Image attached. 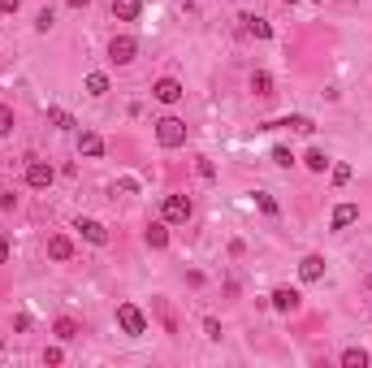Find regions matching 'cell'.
<instances>
[{
	"label": "cell",
	"instance_id": "obj_24",
	"mask_svg": "<svg viewBox=\"0 0 372 368\" xmlns=\"http://www.w3.org/2000/svg\"><path fill=\"white\" fill-rule=\"evenodd\" d=\"M9 130H13V108L0 104V135H9Z\"/></svg>",
	"mask_w": 372,
	"mask_h": 368
},
{
	"label": "cell",
	"instance_id": "obj_33",
	"mask_svg": "<svg viewBox=\"0 0 372 368\" xmlns=\"http://www.w3.org/2000/svg\"><path fill=\"white\" fill-rule=\"evenodd\" d=\"M9 260V238H0V264Z\"/></svg>",
	"mask_w": 372,
	"mask_h": 368
},
{
	"label": "cell",
	"instance_id": "obj_35",
	"mask_svg": "<svg viewBox=\"0 0 372 368\" xmlns=\"http://www.w3.org/2000/svg\"><path fill=\"white\" fill-rule=\"evenodd\" d=\"M286 5H299V0H286Z\"/></svg>",
	"mask_w": 372,
	"mask_h": 368
},
{
	"label": "cell",
	"instance_id": "obj_26",
	"mask_svg": "<svg viewBox=\"0 0 372 368\" xmlns=\"http://www.w3.org/2000/svg\"><path fill=\"white\" fill-rule=\"evenodd\" d=\"M333 182L346 186V182H351V165H333Z\"/></svg>",
	"mask_w": 372,
	"mask_h": 368
},
{
	"label": "cell",
	"instance_id": "obj_17",
	"mask_svg": "<svg viewBox=\"0 0 372 368\" xmlns=\"http://www.w3.org/2000/svg\"><path fill=\"white\" fill-rule=\"evenodd\" d=\"M273 126H290V130H299V135H312L316 126H312V117H303V113H295V117H282V122H273Z\"/></svg>",
	"mask_w": 372,
	"mask_h": 368
},
{
	"label": "cell",
	"instance_id": "obj_34",
	"mask_svg": "<svg viewBox=\"0 0 372 368\" xmlns=\"http://www.w3.org/2000/svg\"><path fill=\"white\" fill-rule=\"evenodd\" d=\"M91 5V0H70V9H87Z\"/></svg>",
	"mask_w": 372,
	"mask_h": 368
},
{
	"label": "cell",
	"instance_id": "obj_2",
	"mask_svg": "<svg viewBox=\"0 0 372 368\" xmlns=\"http://www.w3.org/2000/svg\"><path fill=\"white\" fill-rule=\"evenodd\" d=\"M117 325H121V333L139 338V333H148V316H143L135 303H121V308H117Z\"/></svg>",
	"mask_w": 372,
	"mask_h": 368
},
{
	"label": "cell",
	"instance_id": "obj_4",
	"mask_svg": "<svg viewBox=\"0 0 372 368\" xmlns=\"http://www.w3.org/2000/svg\"><path fill=\"white\" fill-rule=\"evenodd\" d=\"M165 226H177V221H190V200L186 195H165Z\"/></svg>",
	"mask_w": 372,
	"mask_h": 368
},
{
	"label": "cell",
	"instance_id": "obj_10",
	"mask_svg": "<svg viewBox=\"0 0 372 368\" xmlns=\"http://www.w3.org/2000/svg\"><path fill=\"white\" fill-rule=\"evenodd\" d=\"M299 278H303V282H320V278H325V260H320V255H303Z\"/></svg>",
	"mask_w": 372,
	"mask_h": 368
},
{
	"label": "cell",
	"instance_id": "obj_16",
	"mask_svg": "<svg viewBox=\"0 0 372 368\" xmlns=\"http://www.w3.org/2000/svg\"><path fill=\"white\" fill-rule=\"evenodd\" d=\"M242 22H247V35H255V39H273V26H268L264 18H255V13H247Z\"/></svg>",
	"mask_w": 372,
	"mask_h": 368
},
{
	"label": "cell",
	"instance_id": "obj_1",
	"mask_svg": "<svg viewBox=\"0 0 372 368\" xmlns=\"http://www.w3.org/2000/svg\"><path fill=\"white\" fill-rule=\"evenodd\" d=\"M156 139H160V148H182L186 143V122L182 117H160L156 122Z\"/></svg>",
	"mask_w": 372,
	"mask_h": 368
},
{
	"label": "cell",
	"instance_id": "obj_21",
	"mask_svg": "<svg viewBox=\"0 0 372 368\" xmlns=\"http://www.w3.org/2000/svg\"><path fill=\"white\" fill-rule=\"evenodd\" d=\"M48 122H52L57 130H74V117L66 113V108H48Z\"/></svg>",
	"mask_w": 372,
	"mask_h": 368
},
{
	"label": "cell",
	"instance_id": "obj_14",
	"mask_svg": "<svg viewBox=\"0 0 372 368\" xmlns=\"http://www.w3.org/2000/svg\"><path fill=\"white\" fill-rule=\"evenodd\" d=\"M78 152H83V156H100V152H104V139H100V135H91V130H87V135H78Z\"/></svg>",
	"mask_w": 372,
	"mask_h": 368
},
{
	"label": "cell",
	"instance_id": "obj_18",
	"mask_svg": "<svg viewBox=\"0 0 372 368\" xmlns=\"http://www.w3.org/2000/svg\"><path fill=\"white\" fill-rule=\"evenodd\" d=\"M251 91H255V95H273V74H268V70H255V74H251Z\"/></svg>",
	"mask_w": 372,
	"mask_h": 368
},
{
	"label": "cell",
	"instance_id": "obj_29",
	"mask_svg": "<svg viewBox=\"0 0 372 368\" xmlns=\"http://www.w3.org/2000/svg\"><path fill=\"white\" fill-rule=\"evenodd\" d=\"M204 329H208V338H221V321H217V316H208Z\"/></svg>",
	"mask_w": 372,
	"mask_h": 368
},
{
	"label": "cell",
	"instance_id": "obj_9",
	"mask_svg": "<svg viewBox=\"0 0 372 368\" xmlns=\"http://www.w3.org/2000/svg\"><path fill=\"white\" fill-rule=\"evenodd\" d=\"M74 230H83L87 243H108V230L100 226V221H91V217H78V221H74Z\"/></svg>",
	"mask_w": 372,
	"mask_h": 368
},
{
	"label": "cell",
	"instance_id": "obj_36",
	"mask_svg": "<svg viewBox=\"0 0 372 368\" xmlns=\"http://www.w3.org/2000/svg\"><path fill=\"white\" fill-rule=\"evenodd\" d=\"M0 347H5V338H0Z\"/></svg>",
	"mask_w": 372,
	"mask_h": 368
},
{
	"label": "cell",
	"instance_id": "obj_15",
	"mask_svg": "<svg viewBox=\"0 0 372 368\" xmlns=\"http://www.w3.org/2000/svg\"><path fill=\"white\" fill-rule=\"evenodd\" d=\"M143 238H148V247H169V230H165V221H156V226H148V234H143Z\"/></svg>",
	"mask_w": 372,
	"mask_h": 368
},
{
	"label": "cell",
	"instance_id": "obj_8",
	"mask_svg": "<svg viewBox=\"0 0 372 368\" xmlns=\"http://www.w3.org/2000/svg\"><path fill=\"white\" fill-rule=\"evenodd\" d=\"M355 221H360V204H337L333 217H329V226L333 230H346V226H355Z\"/></svg>",
	"mask_w": 372,
	"mask_h": 368
},
{
	"label": "cell",
	"instance_id": "obj_13",
	"mask_svg": "<svg viewBox=\"0 0 372 368\" xmlns=\"http://www.w3.org/2000/svg\"><path fill=\"white\" fill-rule=\"evenodd\" d=\"M52 333H57L61 342H70V338H78V333H83V329H78V321H74V316H57V325H52Z\"/></svg>",
	"mask_w": 372,
	"mask_h": 368
},
{
	"label": "cell",
	"instance_id": "obj_31",
	"mask_svg": "<svg viewBox=\"0 0 372 368\" xmlns=\"http://www.w3.org/2000/svg\"><path fill=\"white\" fill-rule=\"evenodd\" d=\"M22 9V0H0V13H18Z\"/></svg>",
	"mask_w": 372,
	"mask_h": 368
},
{
	"label": "cell",
	"instance_id": "obj_5",
	"mask_svg": "<svg viewBox=\"0 0 372 368\" xmlns=\"http://www.w3.org/2000/svg\"><path fill=\"white\" fill-rule=\"evenodd\" d=\"M52 178H57V169L48 165V161H30V165H26V182L35 186V191H43V186H52Z\"/></svg>",
	"mask_w": 372,
	"mask_h": 368
},
{
	"label": "cell",
	"instance_id": "obj_23",
	"mask_svg": "<svg viewBox=\"0 0 372 368\" xmlns=\"http://www.w3.org/2000/svg\"><path fill=\"white\" fill-rule=\"evenodd\" d=\"M255 204H260V213L277 217V204H273V195H264V191H255Z\"/></svg>",
	"mask_w": 372,
	"mask_h": 368
},
{
	"label": "cell",
	"instance_id": "obj_27",
	"mask_svg": "<svg viewBox=\"0 0 372 368\" xmlns=\"http://www.w3.org/2000/svg\"><path fill=\"white\" fill-rule=\"evenodd\" d=\"M61 360H66V351H61V347H48L43 351V364H61Z\"/></svg>",
	"mask_w": 372,
	"mask_h": 368
},
{
	"label": "cell",
	"instance_id": "obj_3",
	"mask_svg": "<svg viewBox=\"0 0 372 368\" xmlns=\"http://www.w3.org/2000/svg\"><path fill=\"white\" fill-rule=\"evenodd\" d=\"M135 57H139L135 35H112V43H108V61H112V66H130Z\"/></svg>",
	"mask_w": 372,
	"mask_h": 368
},
{
	"label": "cell",
	"instance_id": "obj_25",
	"mask_svg": "<svg viewBox=\"0 0 372 368\" xmlns=\"http://www.w3.org/2000/svg\"><path fill=\"white\" fill-rule=\"evenodd\" d=\"M35 30H52V9H39L35 13Z\"/></svg>",
	"mask_w": 372,
	"mask_h": 368
},
{
	"label": "cell",
	"instance_id": "obj_22",
	"mask_svg": "<svg viewBox=\"0 0 372 368\" xmlns=\"http://www.w3.org/2000/svg\"><path fill=\"white\" fill-rule=\"evenodd\" d=\"M108 91V78L104 74H87V95H104Z\"/></svg>",
	"mask_w": 372,
	"mask_h": 368
},
{
	"label": "cell",
	"instance_id": "obj_6",
	"mask_svg": "<svg viewBox=\"0 0 372 368\" xmlns=\"http://www.w3.org/2000/svg\"><path fill=\"white\" fill-rule=\"evenodd\" d=\"M152 95L160 104H177V100H182V83H177V78H160V83L152 87Z\"/></svg>",
	"mask_w": 372,
	"mask_h": 368
},
{
	"label": "cell",
	"instance_id": "obj_32",
	"mask_svg": "<svg viewBox=\"0 0 372 368\" xmlns=\"http://www.w3.org/2000/svg\"><path fill=\"white\" fill-rule=\"evenodd\" d=\"M13 204H18V195H0V213H9Z\"/></svg>",
	"mask_w": 372,
	"mask_h": 368
},
{
	"label": "cell",
	"instance_id": "obj_20",
	"mask_svg": "<svg viewBox=\"0 0 372 368\" xmlns=\"http://www.w3.org/2000/svg\"><path fill=\"white\" fill-rule=\"evenodd\" d=\"M342 368H368V351H360V347L342 351Z\"/></svg>",
	"mask_w": 372,
	"mask_h": 368
},
{
	"label": "cell",
	"instance_id": "obj_7",
	"mask_svg": "<svg viewBox=\"0 0 372 368\" xmlns=\"http://www.w3.org/2000/svg\"><path fill=\"white\" fill-rule=\"evenodd\" d=\"M299 303H303L299 291H290V286H277V291H273V308L286 312V316H290V312H299Z\"/></svg>",
	"mask_w": 372,
	"mask_h": 368
},
{
	"label": "cell",
	"instance_id": "obj_12",
	"mask_svg": "<svg viewBox=\"0 0 372 368\" xmlns=\"http://www.w3.org/2000/svg\"><path fill=\"white\" fill-rule=\"evenodd\" d=\"M48 255H52V260H70V255H74V243H70L66 234H52V238H48Z\"/></svg>",
	"mask_w": 372,
	"mask_h": 368
},
{
	"label": "cell",
	"instance_id": "obj_11",
	"mask_svg": "<svg viewBox=\"0 0 372 368\" xmlns=\"http://www.w3.org/2000/svg\"><path fill=\"white\" fill-rule=\"evenodd\" d=\"M143 13V0H112V18H121V22H135Z\"/></svg>",
	"mask_w": 372,
	"mask_h": 368
},
{
	"label": "cell",
	"instance_id": "obj_30",
	"mask_svg": "<svg viewBox=\"0 0 372 368\" xmlns=\"http://www.w3.org/2000/svg\"><path fill=\"white\" fill-rule=\"evenodd\" d=\"M117 191H121V195H135L139 182H135V178H121V182H117Z\"/></svg>",
	"mask_w": 372,
	"mask_h": 368
},
{
	"label": "cell",
	"instance_id": "obj_28",
	"mask_svg": "<svg viewBox=\"0 0 372 368\" xmlns=\"http://www.w3.org/2000/svg\"><path fill=\"white\" fill-rule=\"evenodd\" d=\"M273 161L277 165H295V156H290V148H273Z\"/></svg>",
	"mask_w": 372,
	"mask_h": 368
},
{
	"label": "cell",
	"instance_id": "obj_19",
	"mask_svg": "<svg viewBox=\"0 0 372 368\" xmlns=\"http://www.w3.org/2000/svg\"><path fill=\"white\" fill-rule=\"evenodd\" d=\"M303 165H307V169H312V173H325V169H329V156H325V152H320V148H312V152H307V156H303Z\"/></svg>",
	"mask_w": 372,
	"mask_h": 368
}]
</instances>
